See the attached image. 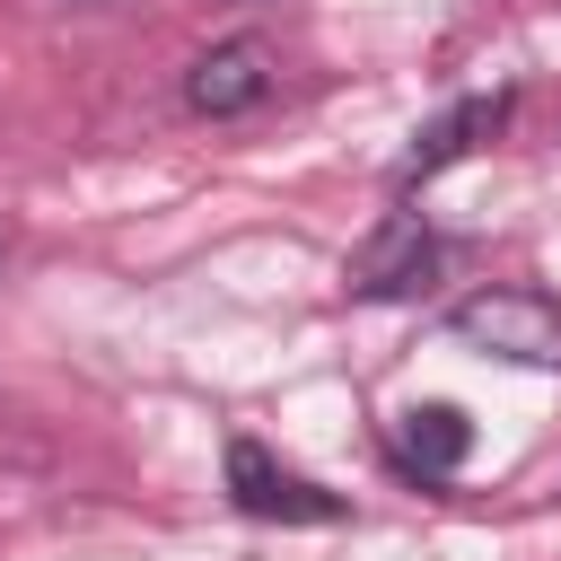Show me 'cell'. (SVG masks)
Segmentation results:
<instances>
[{
	"label": "cell",
	"mask_w": 561,
	"mask_h": 561,
	"mask_svg": "<svg viewBox=\"0 0 561 561\" xmlns=\"http://www.w3.org/2000/svg\"><path fill=\"white\" fill-rule=\"evenodd\" d=\"M465 447H473V421H465L456 403H421V412L394 421V465L421 473V482H447V473L465 465Z\"/></svg>",
	"instance_id": "6"
},
{
	"label": "cell",
	"mask_w": 561,
	"mask_h": 561,
	"mask_svg": "<svg viewBox=\"0 0 561 561\" xmlns=\"http://www.w3.org/2000/svg\"><path fill=\"white\" fill-rule=\"evenodd\" d=\"M228 500H237L245 517H263V526H333V517H342V491L289 473V465H280L272 447H254V438H228Z\"/></svg>",
	"instance_id": "3"
},
{
	"label": "cell",
	"mask_w": 561,
	"mask_h": 561,
	"mask_svg": "<svg viewBox=\"0 0 561 561\" xmlns=\"http://www.w3.org/2000/svg\"><path fill=\"white\" fill-rule=\"evenodd\" d=\"M438 254H447V245H438V228H430L421 210H386V219L359 237L342 289H351V298H421L430 272H438Z\"/></svg>",
	"instance_id": "2"
},
{
	"label": "cell",
	"mask_w": 561,
	"mask_h": 561,
	"mask_svg": "<svg viewBox=\"0 0 561 561\" xmlns=\"http://www.w3.org/2000/svg\"><path fill=\"white\" fill-rule=\"evenodd\" d=\"M272 79H280L272 44H263V35H228V44H210V53L184 70V105L210 114V123H228V114H254V105L272 96Z\"/></svg>",
	"instance_id": "4"
},
{
	"label": "cell",
	"mask_w": 561,
	"mask_h": 561,
	"mask_svg": "<svg viewBox=\"0 0 561 561\" xmlns=\"http://www.w3.org/2000/svg\"><path fill=\"white\" fill-rule=\"evenodd\" d=\"M508 114H517V88H491V96H465V105H447L438 123H421V131H412V149L394 158V193H412V184H430L438 167L473 158Z\"/></svg>",
	"instance_id": "5"
},
{
	"label": "cell",
	"mask_w": 561,
	"mask_h": 561,
	"mask_svg": "<svg viewBox=\"0 0 561 561\" xmlns=\"http://www.w3.org/2000/svg\"><path fill=\"white\" fill-rule=\"evenodd\" d=\"M447 333L508 368H561V298L543 289H473L447 307Z\"/></svg>",
	"instance_id": "1"
}]
</instances>
